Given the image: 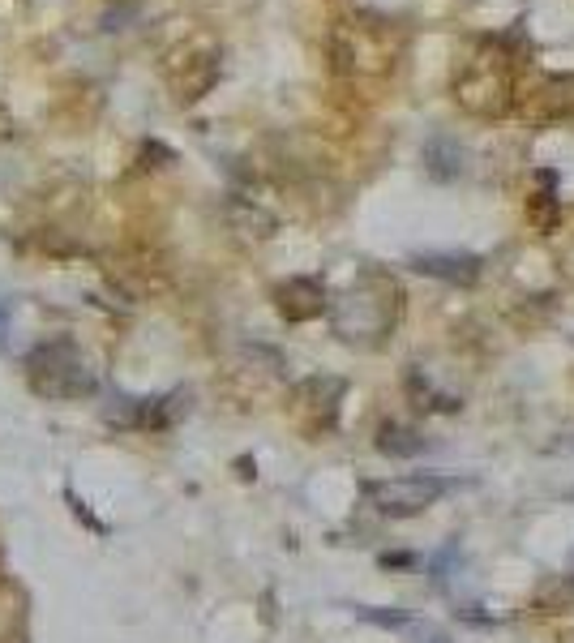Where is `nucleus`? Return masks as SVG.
<instances>
[{
	"mask_svg": "<svg viewBox=\"0 0 574 643\" xmlns=\"http://www.w3.org/2000/svg\"><path fill=\"white\" fill-rule=\"evenodd\" d=\"M403 313V288L386 270H364L356 288L335 305V331L348 343H378L394 331Z\"/></svg>",
	"mask_w": 574,
	"mask_h": 643,
	"instance_id": "obj_1",
	"label": "nucleus"
},
{
	"mask_svg": "<svg viewBox=\"0 0 574 643\" xmlns=\"http://www.w3.org/2000/svg\"><path fill=\"white\" fill-rule=\"evenodd\" d=\"M515 95V69L502 47L480 43L472 57L454 69V99L476 116H502Z\"/></svg>",
	"mask_w": 574,
	"mask_h": 643,
	"instance_id": "obj_2",
	"label": "nucleus"
},
{
	"mask_svg": "<svg viewBox=\"0 0 574 643\" xmlns=\"http://www.w3.org/2000/svg\"><path fill=\"white\" fill-rule=\"evenodd\" d=\"M30 369V386L43 399H82V395H95V378L82 364L78 348L69 339H47L39 348H30L26 356Z\"/></svg>",
	"mask_w": 574,
	"mask_h": 643,
	"instance_id": "obj_3",
	"label": "nucleus"
},
{
	"mask_svg": "<svg viewBox=\"0 0 574 643\" xmlns=\"http://www.w3.org/2000/svg\"><path fill=\"white\" fill-rule=\"evenodd\" d=\"M446 490H450V480L437 472L386 476V480H369L364 485V502L373 506L378 515L412 519V515H421V511H429Z\"/></svg>",
	"mask_w": 574,
	"mask_h": 643,
	"instance_id": "obj_4",
	"label": "nucleus"
},
{
	"mask_svg": "<svg viewBox=\"0 0 574 643\" xmlns=\"http://www.w3.org/2000/svg\"><path fill=\"white\" fill-rule=\"evenodd\" d=\"M335 57L343 69L356 73H386L394 69V57H399V43L386 26H373V22H339L335 35Z\"/></svg>",
	"mask_w": 574,
	"mask_h": 643,
	"instance_id": "obj_5",
	"label": "nucleus"
},
{
	"mask_svg": "<svg viewBox=\"0 0 574 643\" xmlns=\"http://www.w3.org/2000/svg\"><path fill=\"white\" fill-rule=\"evenodd\" d=\"M168 78H172V90L184 99V103H193L197 95H206L219 78V57H214L211 47H184L176 52V60L168 65Z\"/></svg>",
	"mask_w": 574,
	"mask_h": 643,
	"instance_id": "obj_6",
	"label": "nucleus"
},
{
	"mask_svg": "<svg viewBox=\"0 0 574 643\" xmlns=\"http://www.w3.org/2000/svg\"><path fill=\"white\" fill-rule=\"evenodd\" d=\"M348 391V382L343 378H308L300 391H296V404H305L313 412V434H322V429H335V416H339V399Z\"/></svg>",
	"mask_w": 574,
	"mask_h": 643,
	"instance_id": "obj_7",
	"label": "nucleus"
},
{
	"mask_svg": "<svg viewBox=\"0 0 574 643\" xmlns=\"http://www.w3.org/2000/svg\"><path fill=\"white\" fill-rule=\"evenodd\" d=\"M275 300H279V313L287 322H308L318 318L326 309V292L318 279H287L279 283V292H275Z\"/></svg>",
	"mask_w": 574,
	"mask_h": 643,
	"instance_id": "obj_8",
	"label": "nucleus"
},
{
	"mask_svg": "<svg viewBox=\"0 0 574 643\" xmlns=\"http://www.w3.org/2000/svg\"><path fill=\"white\" fill-rule=\"evenodd\" d=\"M416 270L467 288V283H476V275H480V258L476 253H421V258H416Z\"/></svg>",
	"mask_w": 574,
	"mask_h": 643,
	"instance_id": "obj_9",
	"label": "nucleus"
},
{
	"mask_svg": "<svg viewBox=\"0 0 574 643\" xmlns=\"http://www.w3.org/2000/svg\"><path fill=\"white\" fill-rule=\"evenodd\" d=\"M429 447V437L416 434V429H407V425H381L378 429V450L381 455H391V459H412V455H421Z\"/></svg>",
	"mask_w": 574,
	"mask_h": 643,
	"instance_id": "obj_10",
	"label": "nucleus"
},
{
	"mask_svg": "<svg viewBox=\"0 0 574 643\" xmlns=\"http://www.w3.org/2000/svg\"><path fill=\"white\" fill-rule=\"evenodd\" d=\"M574 112V78H561V82H545L532 95V116H566Z\"/></svg>",
	"mask_w": 574,
	"mask_h": 643,
	"instance_id": "obj_11",
	"label": "nucleus"
},
{
	"mask_svg": "<svg viewBox=\"0 0 574 643\" xmlns=\"http://www.w3.org/2000/svg\"><path fill=\"white\" fill-rule=\"evenodd\" d=\"M570 601H574V579H570L566 587H561V584H548L545 592H540V601H536V605H540V609H558V605L566 609Z\"/></svg>",
	"mask_w": 574,
	"mask_h": 643,
	"instance_id": "obj_12",
	"label": "nucleus"
},
{
	"mask_svg": "<svg viewBox=\"0 0 574 643\" xmlns=\"http://www.w3.org/2000/svg\"><path fill=\"white\" fill-rule=\"evenodd\" d=\"M5 335H9V305L0 300V348H5Z\"/></svg>",
	"mask_w": 574,
	"mask_h": 643,
	"instance_id": "obj_13",
	"label": "nucleus"
},
{
	"mask_svg": "<svg viewBox=\"0 0 574 643\" xmlns=\"http://www.w3.org/2000/svg\"><path fill=\"white\" fill-rule=\"evenodd\" d=\"M553 450H574V434H566V437H561V442H558V447H553Z\"/></svg>",
	"mask_w": 574,
	"mask_h": 643,
	"instance_id": "obj_14",
	"label": "nucleus"
},
{
	"mask_svg": "<svg viewBox=\"0 0 574 643\" xmlns=\"http://www.w3.org/2000/svg\"><path fill=\"white\" fill-rule=\"evenodd\" d=\"M429 643H454V639H446V635H433V639H429Z\"/></svg>",
	"mask_w": 574,
	"mask_h": 643,
	"instance_id": "obj_15",
	"label": "nucleus"
}]
</instances>
